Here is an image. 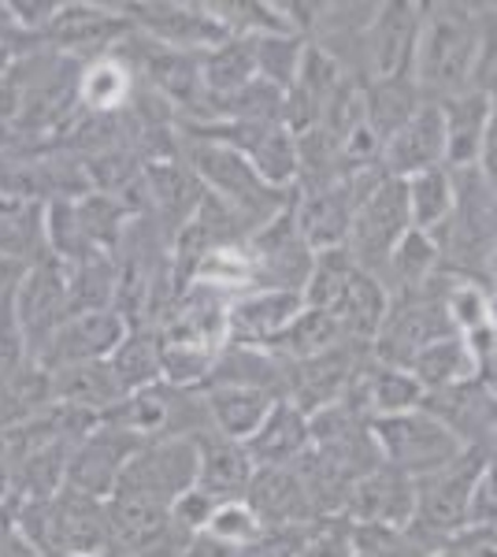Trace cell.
<instances>
[{"label":"cell","instance_id":"6da1fadb","mask_svg":"<svg viewBox=\"0 0 497 557\" xmlns=\"http://www.w3.org/2000/svg\"><path fill=\"white\" fill-rule=\"evenodd\" d=\"M483 57V15L468 4H423L412 86L423 101L442 104L475 89Z\"/></svg>","mask_w":497,"mask_h":557},{"label":"cell","instance_id":"7a4b0ae2","mask_svg":"<svg viewBox=\"0 0 497 557\" xmlns=\"http://www.w3.org/2000/svg\"><path fill=\"white\" fill-rule=\"evenodd\" d=\"M189 172L197 175L204 194H212L220 205H227L238 220H252V231L264 227L268 220H275L278 212H286L294 205L290 194L271 190L264 178L252 172L249 160L238 149L223 146V141L197 138L189 146Z\"/></svg>","mask_w":497,"mask_h":557},{"label":"cell","instance_id":"3957f363","mask_svg":"<svg viewBox=\"0 0 497 557\" xmlns=\"http://www.w3.org/2000/svg\"><path fill=\"white\" fill-rule=\"evenodd\" d=\"M357 209H352V227H349V253L357 260L360 272L383 275L386 260H390L394 246L412 231L409 223V201H405V183L390 178L386 172L346 183Z\"/></svg>","mask_w":497,"mask_h":557},{"label":"cell","instance_id":"277c9868","mask_svg":"<svg viewBox=\"0 0 497 557\" xmlns=\"http://www.w3.org/2000/svg\"><path fill=\"white\" fill-rule=\"evenodd\" d=\"M368 431H372L378 461L386 469L405 472L409 480L446 469L468 450L457 431L442 424L435 412H427L423 406L412 412H397V417H378L368 424Z\"/></svg>","mask_w":497,"mask_h":557},{"label":"cell","instance_id":"5b68a950","mask_svg":"<svg viewBox=\"0 0 497 557\" xmlns=\"http://www.w3.org/2000/svg\"><path fill=\"white\" fill-rule=\"evenodd\" d=\"M490 454L483 446H468L446 469L415 480V524L435 532L442 543L468 532L475 520V494Z\"/></svg>","mask_w":497,"mask_h":557},{"label":"cell","instance_id":"8992f818","mask_svg":"<svg viewBox=\"0 0 497 557\" xmlns=\"http://www.w3.org/2000/svg\"><path fill=\"white\" fill-rule=\"evenodd\" d=\"M446 335H457V331L446 317L442 290H431L427 286L420 294L390 301V312H386L383 327H378L372 343V357L378 364L409 368L420 349H427L431 343H438Z\"/></svg>","mask_w":497,"mask_h":557},{"label":"cell","instance_id":"52a82bcc","mask_svg":"<svg viewBox=\"0 0 497 557\" xmlns=\"http://www.w3.org/2000/svg\"><path fill=\"white\" fill-rule=\"evenodd\" d=\"M423 4L409 0H390L378 4L375 15L368 20L364 34V67L368 83H394V78H412V57L420 41Z\"/></svg>","mask_w":497,"mask_h":557},{"label":"cell","instance_id":"ba28073f","mask_svg":"<svg viewBox=\"0 0 497 557\" xmlns=\"http://www.w3.org/2000/svg\"><path fill=\"white\" fill-rule=\"evenodd\" d=\"M197 487V443L194 438H160L146 443L123 469L115 491H134L160 506L175 509L186 491Z\"/></svg>","mask_w":497,"mask_h":557},{"label":"cell","instance_id":"9c48e42d","mask_svg":"<svg viewBox=\"0 0 497 557\" xmlns=\"http://www.w3.org/2000/svg\"><path fill=\"white\" fill-rule=\"evenodd\" d=\"M131 331V320L120 309H97V312H75L52 331L34 354V364L52 372V368L67 364H89V361H108L120 349V343Z\"/></svg>","mask_w":497,"mask_h":557},{"label":"cell","instance_id":"30bf717a","mask_svg":"<svg viewBox=\"0 0 497 557\" xmlns=\"http://www.w3.org/2000/svg\"><path fill=\"white\" fill-rule=\"evenodd\" d=\"M15 317L23 323V335L30 343V357L38 354L45 338L71 317V272L60 257L45 253L26 268L15 286Z\"/></svg>","mask_w":497,"mask_h":557},{"label":"cell","instance_id":"8fae6325","mask_svg":"<svg viewBox=\"0 0 497 557\" xmlns=\"http://www.w3.org/2000/svg\"><path fill=\"white\" fill-rule=\"evenodd\" d=\"M146 443L123 435L115 428L97 424L86 438H78L75 450L67 457V472H63V487L86 494V498L108 502L123 480V469L131 465V457Z\"/></svg>","mask_w":497,"mask_h":557},{"label":"cell","instance_id":"7c38bea8","mask_svg":"<svg viewBox=\"0 0 497 557\" xmlns=\"http://www.w3.org/2000/svg\"><path fill=\"white\" fill-rule=\"evenodd\" d=\"M131 30V20L123 15V8H104V4H60L57 15L45 26V38L57 45L67 57H83L86 64L97 57L115 52L123 34Z\"/></svg>","mask_w":497,"mask_h":557},{"label":"cell","instance_id":"4fadbf2b","mask_svg":"<svg viewBox=\"0 0 497 557\" xmlns=\"http://www.w3.org/2000/svg\"><path fill=\"white\" fill-rule=\"evenodd\" d=\"M305 301L290 290H249L227 305V346L271 349L290 323L301 317Z\"/></svg>","mask_w":497,"mask_h":557},{"label":"cell","instance_id":"5bb4252c","mask_svg":"<svg viewBox=\"0 0 497 557\" xmlns=\"http://www.w3.org/2000/svg\"><path fill=\"white\" fill-rule=\"evenodd\" d=\"M346 509L364 528L405 532L409 524H415V480L397 469H386V465H375L372 472L352 483Z\"/></svg>","mask_w":497,"mask_h":557},{"label":"cell","instance_id":"9a60e30c","mask_svg":"<svg viewBox=\"0 0 497 557\" xmlns=\"http://www.w3.org/2000/svg\"><path fill=\"white\" fill-rule=\"evenodd\" d=\"M431 168H446V115L442 104L423 101L412 120L383 146V172L405 183Z\"/></svg>","mask_w":497,"mask_h":557},{"label":"cell","instance_id":"2e32d148","mask_svg":"<svg viewBox=\"0 0 497 557\" xmlns=\"http://www.w3.org/2000/svg\"><path fill=\"white\" fill-rule=\"evenodd\" d=\"M201 398L208 412V428L241 446L257 435L260 424L268 420V412L283 401L278 394L264 391V386H246V383H212L201 391Z\"/></svg>","mask_w":497,"mask_h":557},{"label":"cell","instance_id":"e0dca14e","mask_svg":"<svg viewBox=\"0 0 497 557\" xmlns=\"http://www.w3.org/2000/svg\"><path fill=\"white\" fill-rule=\"evenodd\" d=\"M352 209H357V197H352L346 183L331 186V190L301 194L290 205L297 235L305 238V246H309L312 253H327V249L349 246Z\"/></svg>","mask_w":497,"mask_h":557},{"label":"cell","instance_id":"ac0fdd59","mask_svg":"<svg viewBox=\"0 0 497 557\" xmlns=\"http://www.w3.org/2000/svg\"><path fill=\"white\" fill-rule=\"evenodd\" d=\"M194 443H197V487L212 494L215 502H246L252 475H257V465H252L246 446L234 443V438L215 435L212 428L201 431Z\"/></svg>","mask_w":497,"mask_h":557},{"label":"cell","instance_id":"d6986e66","mask_svg":"<svg viewBox=\"0 0 497 557\" xmlns=\"http://www.w3.org/2000/svg\"><path fill=\"white\" fill-rule=\"evenodd\" d=\"M442 115H446V168L449 172H472L479 168L486 138H490L494 101L483 89H468L453 101H442Z\"/></svg>","mask_w":497,"mask_h":557},{"label":"cell","instance_id":"ffe728a7","mask_svg":"<svg viewBox=\"0 0 497 557\" xmlns=\"http://www.w3.org/2000/svg\"><path fill=\"white\" fill-rule=\"evenodd\" d=\"M49 386H52V406L57 409L86 412V417H97V420H101L104 412H112L126 398L108 361L52 368Z\"/></svg>","mask_w":497,"mask_h":557},{"label":"cell","instance_id":"44dd1931","mask_svg":"<svg viewBox=\"0 0 497 557\" xmlns=\"http://www.w3.org/2000/svg\"><path fill=\"white\" fill-rule=\"evenodd\" d=\"M246 450L257 469H286V465H297L312 450L309 412H301L294 401L283 398L268 412V420L260 424L257 435L246 443Z\"/></svg>","mask_w":497,"mask_h":557},{"label":"cell","instance_id":"7402d4cb","mask_svg":"<svg viewBox=\"0 0 497 557\" xmlns=\"http://www.w3.org/2000/svg\"><path fill=\"white\" fill-rule=\"evenodd\" d=\"M246 502L252 506V513L264 520V528L305 524L312 513L309 487H305L297 465H286V469H257Z\"/></svg>","mask_w":497,"mask_h":557},{"label":"cell","instance_id":"603a6c76","mask_svg":"<svg viewBox=\"0 0 497 557\" xmlns=\"http://www.w3.org/2000/svg\"><path fill=\"white\" fill-rule=\"evenodd\" d=\"M349 394H357V406L368 420L412 412L423 406V398H427L409 368H394V364H378V361L364 364V372L357 375V383H352Z\"/></svg>","mask_w":497,"mask_h":557},{"label":"cell","instance_id":"cb8c5ba5","mask_svg":"<svg viewBox=\"0 0 497 557\" xmlns=\"http://www.w3.org/2000/svg\"><path fill=\"white\" fill-rule=\"evenodd\" d=\"M442 246L435 235H423V231H409L401 242L394 246L390 260H386L378 283L386 286V294L394 298H409V294H420L435 283V275L442 272Z\"/></svg>","mask_w":497,"mask_h":557},{"label":"cell","instance_id":"d4e9b609","mask_svg":"<svg viewBox=\"0 0 497 557\" xmlns=\"http://www.w3.org/2000/svg\"><path fill=\"white\" fill-rule=\"evenodd\" d=\"M409 372L415 375V383L423 386V394H446L453 386H464L472 380H483V364L472 354V346L460 335H446L438 343H431L427 349L412 357Z\"/></svg>","mask_w":497,"mask_h":557},{"label":"cell","instance_id":"484cf974","mask_svg":"<svg viewBox=\"0 0 497 557\" xmlns=\"http://www.w3.org/2000/svg\"><path fill=\"white\" fill-rule=\"evenodd\" d=\"M331 312H334V320L341 323L349 343L372 346L378 327H383V320H386V312H390V294H386V286L378 283L375 275H368L357 268Z\"/></svg>","mask_w":497,"mask_h":557},{"label":"cell","instance_id":"4316f807","mask_svg":"<svg viewBox=\"0 0 497 557\" xmlns=\"http://www.w3.org/2000/svg\"><path fill=\"white\" fill-rule=\"evenodd\" d=\"M405 201H409L412 231L438 235L457 209V175L449 168H431V172L405 178Z\"/></svg>","mask_w":497,"mask_h":557},{"label":"cell","instance_id":"83f0119b","mask_svg":"<svg viewBox=\"0 0 497 557\" xmlns=\"http://www.w3.org/2000/svg\"><path fill=\"white\" fill-rule=\"evenodd\" d=\"M346 343L349 338H346V331H341V323L334 320V312L309 309V305H305L301 317L278 335V343L271 346L268 354H275L278 361H286V364H301V361H312V357L331 354V349H338Z\"/></svg>","mask_w":497,"mask_h":557},{"label":"cell","instance_id":"f1b7e54d","mask_svg":"<svg viewBox=\"0 0 497 557\" xmlns=\"http://www.w3.org/2000/svg\"><path fill=\"white\" fill-rule=\"evenodd\" d=\"M131 94H134V71L126 60H120V52H108V57H97L83 64V75H78V104L89 115L120 112L123 104H131Z\"/></svg>","mask_w":497,"mask_h":557},{"label":"cell","instance_id":"f546056e","mask_svg":"<svg viewBox=\"0 0 497 557\" xmlns=\"http://www.w3.org/2000/svg\"><path fill=\"white\" fill-rule=\"evenodd\" d=\"M115 380H120L123 394H138L152 383H164V361H160V335L157 327H146V323H131L126 338L120 343L112 357Z\"/></svg>","mask_w":497,"mask_h":557},{"label":"cell","instance_id":"4dcf8cb0","mask_svg":"<svg viewBox=\"0 0 497 557\" xmlns=\"http://www.w3.org/2000/svg\"><path fill=\"white\" fill-rule=\"evenodd\" d=\"M201 78L208 89V104L223 101V97L246 89L252 78H260L252 38H227L215 49L201 52Z\"/></svg>","mask_w":497,"mask_h":557},{"label":"cell","instance_id":"1f68e13d","mask_svg":"<svg viewBox=\"0 0 497 557\" xmlns=\"http://www.w3.org/2000/svg\"><path fill=\"white\" fill-rule=\"evenodd\" d=\"M420 104H423V97H420V89L412 86V78L364 83V120H368V127L383 138V146L412 120Z\"/></svg>","mask_w":497,"mask_h":557},{"label":"cell","instance_id":"d6a6232c","mask_svg":"<svg viewBox=\"0 0 497 557\" xmlns=\"http://www.w3.org/2000/svg\"><path fill=\"white\" fill-rule=\"evenodd\" d=\"M352 272H357V260L349 249H327V253L312 257V272L305 278L301 301L309 309H334V301L341 298V290L349 286Z\"/></svg>","mask_w":497,"mask_h":557},{"label":"cell","instance_id":"836d02e7","mask_svg":"<svg viewBox=\"0 0 497 557\" xmlns=\"http://www.w3.org/2000/svg\"><path fill=\"white\" fill-rule=\"evenodd\" d=\"M204 532L223 539V543H231V546H238V550L246 554L249 546L264 535V520L252 513L249 502H220V509L212 513Z\"/></svg>","mask_w":497,"mask_h":557},{"label":"cell","instance_id":"e575fe53","mask_svg":"<svg viewBox=\"0 0 497 557\" xmlns=\"http://www.w3.org/2000/svg\"><path fill=\"white\" fill-rule=\"evenodd\" d=\"M12 294H4V298H0V386H4L8 380H15L26 364H34L30 343H26L23 323H20V317H15V298H12Z\"/></svg>","mask_w":497,"mask_h":557},{"label":"cell","instance_id":"d590c367","mask_svg":"<svg viewBox=\"0 0 497 557\" xmlns=\"http://www.w3.org/2000/svg\"><path fill=\"white\" fill-rule=\"evenodd\" d=\"M460 557H497V524H472L468 532L453 535Z\"/></svg>","mask_w":497,"mask_h":557},{"label":"cell","instance_id":"8d00e7d4","mask_svg":"<svg viewBox=\"0 0 497 557\" xmlns=\"http://www.w3.org/2000/svg\"><path fill=\"white\" fill-rule=\"evenodd\" d=\"M178 557H246L238 550V546H231V543H223V539H215V535H189L186 539V546H183V554Z\"/></svg>","mask_w":497,"mask_h":557},{"label":"cell","instance_id":"74e56055","mask_svg":"<svg viewBox=\"0 0 497 557\" xmlns=\"http://www.w3.org/2000/svg\"><path fill=\"white\" fill-rule=\"evenodd\" d=\"M26 268H30V260L0 246V298H4V294H12L15 286H20V278L26 275Z\"/></svg>","mask_w":497,"mask_h":557},{"label":"cell","instance_id":"f35d334b","mask_svg":"<svg viewBox=\"0 0 497 557\" xmlns=\"http://www.w3.org/2000/svg\"><path fill=\"white\" fill-rule=\"evenodd\" d=\"M427 557H460V550H457V546H453V539H446V543H442V546H435V550H431Z\"/></svg>","mask_w":497,"mask_h":557},{"label":"cell","instance_id":"ab89813d","mask_svg":"<svg viewBox=\"0 0 497 557\" xmlns=\"http://www.w3.org/2000/svg\"><path fill=\"white\" fill-rule=\"evenodd\" d=\"M486 275H490L494 283H497V249H494V257H490V272H486Z\"/></svg>","mask_w":497,"mask_h":557},{"label":"cell","instance_id":"60d3db41","mask_svg":"<svg viewBox=\"0 0 497 557\" xmlns=\"http://www.w3.org/2000/svg\"><path fill=\"white\" fill-rule=\"evenodd\" d=\"M0 457H4V435H0ZM4 461H8V457H4Z\"/></svg>","mask_w":497,"mask_h":557}]
</instances>
